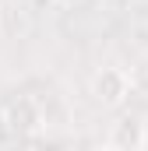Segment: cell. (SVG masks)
Here are the masks:
<instances>
[{
  "label": "cell",
  "mask_w": 148,
  "mask_h": 151,
  "mask_svg": "<svg viewBox=\"0 0 148 151\" xmlns=\"http://www.w3.org/2000/svg\"><path fill=\"white\" fill-rule=\"evenodd\" d=\"M92 95H95V102H102L106 109L123 106L127 95H131V77H127V70H123V67H102L99 74L92 77Z\"/></svg>",
  "instance_id": "obj_1"
},
{
  "label": "cell",
  "mask_w": 148,
  "mask_h": 151,
  "mask_svg": "<svg viewBox=\"0 0 148 151\" xmlns=\"http://www.w3.org/2000/svg\"><path fill=\"white\" fill-rule=\"evenodd\" d=\"M110 144H113V148H123V151L145 148V144H148V127L141 123V119H134V116H123L120 123H113Z\"/></svg>",
  "instance_id": "obj_2"
},
{
  "label": "cell",
  "mask_w": 148,
  "mask_h": 151,
  "mask_svg": "<svg viewBox=\"0 0 148 151\" xmlns=\"http://www.w3.org/2000/svg\"><path fill=\"white\" fill-rule=\"evenodd\" d=\"M57 7H74V4H81V0H53Z\"/></svg>",
  "instance_id": "obj_3"
}]
</instances>
